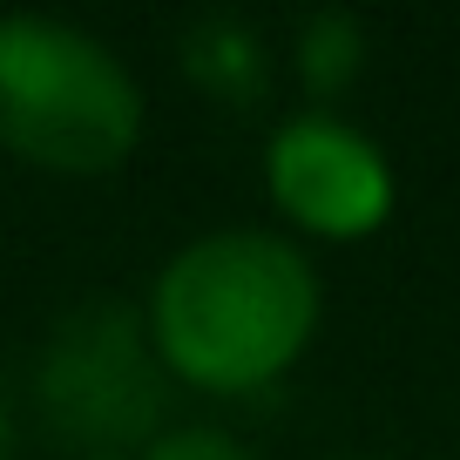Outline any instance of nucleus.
<instances>
[{
  "mask_svg": "<svg viewBox=\"0 0 460 460\" xmlns=\"http://www.w3.org/2000/svg\"><path fill=\"white\" fill-rule=\"evenodd\" d=\"M359 68H366V28H359V14L325 7V14L305 21V34H298V82L312 88V102H339L345 88L359 82Z\"/></svg>",
  "mask_w": 460,
  "mask_h": 460,
  "instance_id": "nucleus-6",
  "label": "nucleus"
},
{
  "mask_svg": "<svg viewBox=\"0 0 460 460\" xmlns=\"http://www.w3.org/2000/svg\"><path fill=\"white\" fill-rule=\"evenodd\" d=\"M0 460H14V440H7V420H0Z\"/></svg>",
  "mask_w": 460,
  "mask_h": 460,
  "instance_id": "nucleus-8",
  "label": "nucleus"
},
{
  "mask_svg": "<svg viewBox=\"0 0 460 460\" xmlns=\"http://www.w3.org/2000/svg\"><path fill=\"white\" fill-rule=\"evenodd\" d=\"M163 359L149 345L143 312L115 298H95L68 312L41 345V373H34V400H41L48 427L68 447L88 454H143L149 427L163 413Z\"/></svg>",
  "mask_w": 460,
  "mask_h": 460,
  "instance_id": "nucleus-3",
  "label": "nucleus"
},
{
  "mask_svg": "<svg viewBox=\"0 0 460 460\" xmlns=\"http://www.w3.org/2000/svg\"><path fill=\"white\" fill-rule=\"evenodd\" d=\"M190 75H197L210 95H224V102H251L264 88V41L244 28V21H197L190 28Z\"/></svg>",
  "mask_w": 460,
  "mask_h": 460,
  "instance_id": "nucleus-5",
  "label": "nucleus"
},
{
  "mask_svg": "<svg viewBox=\"0 0 460 460\" xmlns=\"http://www.w3.org/2000/svg\"><path fill=\"white\" fill-rule=\"evenodd\" d=\"M136 460H251V454H244V440H230L224 427H170Z\"/></svg>",
  "mask_w": 460,
  "mask_h": 460,
  "instance_id": "nucleus-7",
  "label": "nucleus"
},
{
  "mask_svg": "<svg viewBox=\"0 0 460 460\" xmlns=\"http://www.w3.org/2000/svg\"><path fill=\"white\" fill-rule=\"evenodd\" d=\"M318 271L278 230H203L149 285V345L170 379L237 400L305 359L318 332Z\"/></svg>",
  "mask_w": 460,
  "mask_h": 460,
  "instance_id": "nucleus-1",
  "label": "nucleus"
},
{
  "mask_svg": "<svg viewBox=\"0 0 460 460\" xmlns=\"http://www.w3.org/2000/svg\"><path fill=\"white\" fill-rule=\"evenodd\" d=\"M143 143V88L88 28L0 14V149L55 176H109Z\"/></svg>",
  "mask_w": 460,
  "mask_h": 460,
  "instance_id": "nucleus-2",
  "label": "nucleus"
},
{
  "mask_svg": "<svg viewBox=\"0 0 460 460\" xmlns=\"http://www.w3.org/2000/svg\"><path fill=\"white\" fill-rule=\"evenodd\" d=\"M264 190L312 237L352 244L393 217V163L366 129L339 122L332 109H305L278 122L264 143Z\"/></svg>",
  "mask_w": 460,
  "mask_h": 460,
  "instance_id": "nucleus-4",
  "label": "nucleus"
}]
</instances>
